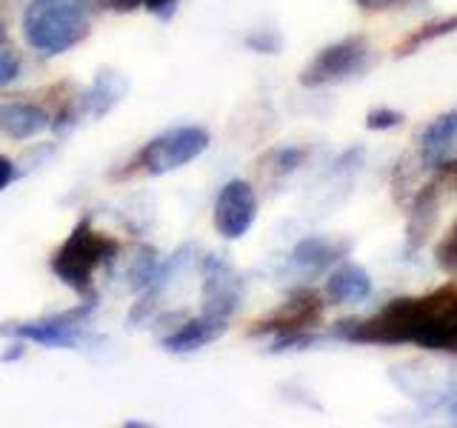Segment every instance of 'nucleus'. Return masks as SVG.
Returning a JSON list of instances; mask_svg holds the SVG:
<instances>
[{
	"mask_svg": "<svg viewBox=\"0 0 457 428\" xmlns=\"http://www.w3.org/2000/svg\"><path fill=\"white\" fill-rule=\"evenodd\" d=\"M335 337L369 346H420L457 354V280L423 297H397L366 320H343Z\"/></svg>",
	"mask_w": 457,
	"mask_h": 428,
	"instance_id": "nucleus-1",
	"label": "nucleus"
},
{
	"mask_svg": "<svg viewBox=\"0 0 457 428\" xmlns=\"http://www.w3.org/2000/svg\"><path fill=\"white\" fill-rule=\"evenodd\" d=\"M89 35L78 0H29L23 9V37L43 57H57L75 49Z\"/></svg>",
	"mask_w": 457,
	"mask_h": 428,
	"instance_id": "nucleus-2",
	"label": "nucleus"
},
{
	"mask_svg": "<svg viewBox=\"0 0 457 428\" xmlns=\"http://www.w3.org/2000/svg\"><path fill=\"white\" fill-rule=\"evenodd\" d=\"M118 251H120L118 240L92 228L89 220H80L71 228V235L66 237L63 246L54 251L52 271L57 280L69 285V289H75L83 297H95L92 294L95 271L100 266H106L109 260H114Z\"/></svg>",
	"mask_w": 457,
	"mask_h": 428,
	"instance_id": "nucleus-3",
	"label": "nucleus"
},
{
	"mask_svg": "<svg viewBox=\"0 0 457 428\" xmlns=\"http://www.w3.org/2000/svg\"><path fill=\"white\" fill-rule=\"evenodd\" d=\"M209 132L204 126H178V128H169L161 137L149 140L143 146L135 160L129 163V171H146V175H166V171H175L183 169L186 163L197 160L200 154L209 149Z\"/></svg>",
	"mask_w": 457,
	"mask_h": 428,
	"instance_id": "nucleus-4",
	"label": "nucleus"
},
{
	"mask_svg": "<svg viewBox=\"0 0 457 428\" xmlns=\"http://www.w3.org/2000/svg\"><path fill=\"white\" fill-rule=\"evenodd\" d=\"M369 57H371V46L366 37H361V35L343 37L314 54L306 63V69L300 71L297 80H300V86H306V89L332 86V83H340V80L357 75V71H363L369 66Z\"/></svg>",
	"mask_w": 457,
	"mask_h": 428,
	"instance_id": "nucleus-5",
	"label": "nucleus"
},
{
	"mask_svg": "<svg viewBox=\"0 0 457 428\" xmlns=\"http://www.w3.org/2000/svg\"><path fill=\"white\" fill-rule=\"evenodd\" d=\"M92 311H95V297H86V303L63 314H54V317L0 325V334H9L21 342H37L43 349H78L83 340V323Z\"/></svg>",
	"mask_w": 457,
	"mask_h": 428,
	"instance_id": "nucleus-6",
	"label": "nucleus"
},
{
	"mask_svg": "<svg viewBox=\"0 0 457 428\" xmlns=\"http://www.w3.org/2000/svg\"><path fill=\"white\" fill-rule=\"evenodd\" d=\"M323 320V300L318 292L312 289H300L295 292L280 309H275L269 317L257 320L252 328V337H261V334H300V332H312L314 325H320Z\"/></svg>",
	"mask_w": 457,
	"mask_h": 428,
	"instance_id": "nucleus-7",
	"label": "nucleus"
},
{
	"mask_svg": "<svg viewBox=\"0 0 457 428\" xmlns=\"http://www.w3.org/2000/svg\"><path fill=\"white\" fill-rule=\"evenodd\" d=\"M204 314L218 317L223 323L232 320L243 297V277L228 266L223 257L209 254L204 263Z\"/></svg>",
	"mask_w": 457,
	"mask_h": 428,
	"instance_id": "nucleus-8",
	"label": "nucleus"
},
{
	"mask_svg": "<svg viewBox=\"0 0 457 428\" xmlns=\"http://www.w3.org/2000/svg\"><path fill=\"white\" fill-rule=\"evenodd\" d=\"M257 194L246 180H228L214 200V228L226 240H240L254 226Z\"/></svg>",
	"mask_w": 457,
	"mask_h": 428,
	"instance_id": "nucleus-9",
	"label": "nucleus"
},
{
	"mask_svg": "<svg viewBox=\"0 0 457 428\" xmlns=\"http://www.w3.org/2000/svg\"><path fill=\"white\" fill-rule=\"evenodd\" d=\"M349 243L343 240H332V237H303L292 249L289 263L292 268L303 271V275H320L328 266H335L340 257H346Z\"/></svg>",
	"mask_w": 457,
	"mask_h": 428,
	"instance_id": "nucleus-10",
	"label": "nucleus"
},
{
	"mask_svg": "<svg viewBox=\"0 0 457 428\" xmlns=\"http://www.w3.org/2000/svg\"><path fill=\"white\" fill-rule=\"evenodd\" d=\"M126 92H129V80L123 75H118V71H112V69H100L95 83L89 86V92H86L78 103L80 118L83 114H89V118H104V114H109L120 103Z\"/></svg>",
	"mask_w": 457,
	"mask_h": 428,
	"instance_id": "nucleus-11",
	"label": "nucleus"
},
{
	"mask_svg": "<svg viewBox=\"0 0 457 428\" xmlns=\"http://www.w3.org/2000/svg\"><path fill=\"white\" fill-rule=\"evenodd\" d=\"M226 328H228V323H223L218 317H209V314H200V317H192L180 328H175V332L163 340V349L171 354H189V351H197V349L209 346V342H214Z\"/></svg>",
	"mask_w": 457,
	"mask_h": 428,
	"instance_id": "nucleus-12",
	"label": "nucleus"
},
{
	"mask_svg": "<svg viewBox=\"0 0 457 428\" xmlns=\"http://www.w3.org/2000/svg\"><path fill=\"white\" fill-rule=\"evenodd\" d=\"M49 126H52L49 111L35 106V103H23V100H14V103H4V106H0V132L9 135L12 140L37 137L40 132H46Z\"/></svg>",
	"mask_w": 457,
	"mask_h": 428,
	"instance_id": "nucleus-13",
	"label": "nucleus"
},
{
	"mask_svg": "<svg viewBox=\"0 0 457 428\" xmlns=\"http://www.w3.org/2000/svg\"><path fill=\"white\" fill-rule=\"evenodd\" d=\"M457 146V109L440 114L420 135V160L423 166H437L443 157Z\"/></svg>",
	"mask_w": 457,
	"mask_h": 428,
	"instance_id": "nucleus-14",
	"label": "nucleus"
},
{
	"mask_svg": "<svg viewBox=\"0 0 457 428\" xmlns=\"http://www.w3.org/2000/svg\"><path fill=\"white\" fill-rule=\"evenodd\" d=\"M437 220V183H428L411 200V218L406 228V249L418 251L432 235V226Z\"/></svg>",
	"mask_w": 457,
	"mask_h": 428,
	"instance_id": "nucleus-15",
	"label": "nucleus"
},
{
	"mask_svg": "<svg viewBox=\"0 0 457 428\" xmlns=\"http://www.w3.org/2000/svg\"><path fill=\"white\" fill-rule=\"evenodd\" d=\"M326 294L335 303H363L371 294V277L366 275V268L354 263H343L328 275Z\"/></svg>",
	"mask_w": 457,
	"mask_h": 428,
	"instance_id": "nucleus-16",
	"label": "nucleus"
},
{
	"mask_svg": "<svg viewBox=\"0 0 457 428\" xmlns=\"http://www.w3.org/2000/svg\"><path fill=\"white\" fill-rule=\"evenodd\" d=\"M452 32H457V14H449V18H440V21H432V23H426L420 29H414V32L406 35V40L395 49V57H409L418 49H423L428 40L446 37Z\"/></svg>",
	"mask_w": 457,
	"mask_h": 428,
	"instance_id": "nucleus-17",
	"label": "nucleus"
},
{
	"mask_svg": "<svg viewBox=\"0 0 457 428\" xmlns=\"http://www.w3.org/2000/svg\"><path fill=\"white\" fill-rule=\"evenodd\" d=\"M403 120H406L403 111L380 106V109H371L366 114V128H371V132H389V128L403 126Z\"/></svg>",
	"mask_w": 457,
	"mask_h": 428,
	"instance_id": "nucleus-18",
	"label": "nucleus"
},
{
	"mask_svg": "<svg viewBox=\"0 0 457 428\" xmlns=\"http://www.w3.org/2000/svg\"><path fill=\"white\" fill-rule=\"evenodd\" d=\"M437 266L446 271V275L457 277V223L446 232V237L440 240L437 246Z\"/></svg>",
	"mask_w": 457,
	"mask_h": 428,
	"instance_id": "nucleus-19",
	"label": "nucleus"
},
{
	"mask_svg": "<svg viewBox=\"0 0 457 428\" xmlns=\"http://www.w3.org/2000/svg\"><path fill=\"white\" fill-rule=\"evenodd\" d=\"M306 149H297V146H286V149H275L269 154V160L275 163V171L278 175H289V171H295L300 163L306 160Z\"/></svg>",
	"mask_w": 457,
	"mask_h": 428,
	"instance_id": "nucleus-20",
	"label": "nucleus"
},
{
	"mask_svg": "<svg viewBox=\"0 0 457 428\" xmlns=\"http://www.w3.org/2000/svg\"><path fill=\"white\" fill-rule=\"evenodd\" d=\"M246 46L257 54H278L283 49V37L271 29H261V32H252L246 37Z\"/></svg>",
	"mask_w": 457,
	"mask_h": 428,
	"instance_id": "nucleus-21",
	"label": "nucleus"
},
{
	"mask_svg": "<svg viewBox=\"0 0 457 428\" xmlns=\"http://www.w3.org/2000/svg\"><path fill=\"white\" fill-rule=\"evenodd\" d=\"M21 78V54L6 46H0V86H9Z\"/></svg>",
	"mask_w": 457,
	"mask_h": 428,
	"instance_id": "nucleus-22",
	"label": "nucleus"
},
{
	"mask_svg": "<svg viewBox=\"0 0 457 428\" xmlns=\"http://www.w3.org/2000/svg\"><path fill=\"white\" fill-rule=\"evenodd\" d=\"M80 6H89V9H109V12H135L143 0H78Z\"/></svg>",
	"mask_w": 457,
	"mask_h": 428,
	"instance_id": "nucleus-23",
	"label": "nucleus"
},
{
	"mask_svg": "<svg viewBox=\"0 0 457 428\" xmlns=\"http://www.w3.org/2000/svg\"><path fill=\"white\" fill-rule=\"evenodd\" d=\"M146 4V9L152 12V14H157V18H171L175 14V9H178V0H143Z\"/></svg>",
	"mask_w": 457,
	"mask_h": 428,
	"instance_id": "nucleus-24",
	"label": "nucleus"
},
{
	"mask_svg": "<svg viewBox=\"0 0 457 428\" xmlns=\"http://www.w3.org/2000/svg\"><path fill=\"white\" fill-rule=\"evenodd\" d=\"M354 4L366 12H380V9H395L400 4H411V0H354Z\"/></svg>",
	"mask_w": 457,
	"mask_h": 428,
	"instance_id": "nucleus-25",
	"label": "nucleus"
},
{
	"mask_svg": "<svg viewBox=\"0 0 457 428\" xmlns=\"http://www.w3.org/2000/svg\"><path fill=\"white\" fill-rule=\"evenodd\" d=\"M12 180H14V163L9 160V157L0 154V192H4Z\"/></svg>",
	"mask_w": 457,
	"mask_h": 428,
	"instance_id": "nucleus-26",
	"label": "nucleus"
},
{
	"mask_svg": "<svg viewBox=\"0 0 457 428\" xmlns=\"http://www.w3.org/2000/svg\"><path fill=\"white\" fill-rule=\"evenodd\" d=\"M437 175L449 183H457V160H446V157H443V160L437 163Z\"/></svg>",
	"mask_w": 457,
	"mask_h": 428,
	"instance_id": "nucleus-27",
	"label": "nucleus"
},
{
	"mask_svg": "<svg viewBox=\"0 0 457 428\" xmlns=\"http://www.w3.org/2000/svg\"><path fill=\"white\" fill-rule=\"evenodd\" d=\"M6 43H9V35H6V29L0 26V46H6Z\"/></svg>",
	"mask_w": 457,
	"mask_h": 428,
	"instance_id": "nucleus-28",
	"label": "nucleus"
}]
</instances>
